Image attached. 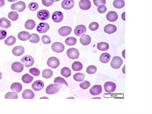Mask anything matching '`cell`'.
<instances>
[{
  "label": "cell",
  "instance_id": "obj_25",
  "mask_svg": "<svg viewBox=\"0 0 152 114\" xmlns=\"http://www.w3.org/2000/svg\"><path fill=\"white\" fill-rule=\"evenodd\" d=\"M117 29L115 25L112 24H108L105 26L104 31L107 33L111 34L116 32Z\"/></svg>",
  "mask_w": 152,
  "mask_h": 114
},
{
  "label": "cell",
  "instance_id": "obj_21",
  "mask_svg": "<svg viewBox=\"0 0 152 114\" xmlns=\"http://www.w3.org/2000/svg\"><path fill=\"white\" fill-rule=\"evenodd\" d=\"M24 48L20 46L14 47L12 50L13 54L16 56H20L22 55L24 53Z\"/></svg>",
  "mask_w": 152,
  "mask_h": 114
},
{
  "label": "cell",
  "instance_id": "obj_1",
  "mask_svg": "<svg viewBox=\"0 0 152 114\" xmlns=\"http://www.w3.org/2000/svg\"><path fill=\"white\" fill-rule=\"evenodd\" d=\"M62 86V85L58 84H50L46 87V92L48 94H53L57 93Z\"/></svg>",
  "mask_w": 152,
  "mask_h": 114
},
{
  "label": "cell",
  "instance_id": "obj_34",
  "mask_svg": "<svg viewBox=\"0 0 152 114\" xmlns=\"http://www.w3.org/2000/svg\"><path fill=\"white\" fill-rule=\"evenodd\" d=\"M16 39L15 37L12 36L8 37L4 41L6 45L8 46H12L16 42Z\"/></svg>",
  "mask_w": 152,
  "mask_h": 114
},
{
  "label": "cell",
  "instance_id": "obj_55",
  "mask_svg": "<svg viewBox=\"0 0 152 114\" xmlns=\"http://www.w3.org/2000/svg\"><path fill=\"white\" fill-rule=\"evenodd\" d=\"M61 0H54L55 2H57L60 1Z\"/></svg>",
  "mask_w": 152,
  "mask_h": 114
},
{
  "label": "cell",
  "instance_id": "obj_41",
  "mask_svg": "<svg viewBox=\"0 0 152 114\" xmlns=\"http://www.w3.org/2000/svg\"><path fill=\"white\" fill-rule=\"evenodd\" d=\"M5 99H17L18 95L14 92H9L7 93L5 96Z\"/></svg>",
  "mask_w": 152,
  "mask_h": 114
},
{
  "label": "cell",
  "instance_id": "obj_56",
  "mask_svg": "<svg viewBox=\"0 0 152 114\" xmlns=\"http://www.w3.org/2000/svg\"><path fill=\"white\" fill-rule=\"evenodd\" d=\"M33 1H35V0H33Z\"/></svg>",
  "mask_w": 152,
  "mask_h": 114
},
{
  "label": "cell",
  "instance_id": "obj_39",
  "mask_svg": "<svg viewBox=\"0 0 152 114\" xmlns=\"http://www.w3.org/2000/svg\"><path fill=\"white\" fill-rule=\"evenodd\" d=\"M54 82L55 84H60L63 86V85H65L69 87L68 84H67L65 79L60 77H56L54 80Z\"/></svg>",
  "mask_w": 152,
  "mask_h": 114
},
{
  "label": "cell",
  "instance_id": "obj_33",
  "mask_svg": "<svg viewBox=\"0 0 152 114\" xmlns=\"http://www.w3.org/2000/svg\"><path fill=\"white\" fill-rule=\"evenodd\" d=\"M77 42V39L73 37H70L67 38L65 41L66 44L69 46L75 45Z\"/></svg>",
  "mask_w": 152,
  "mask_h": 114
},
{
  "label": "cell",
  "instance_id": "obj_10",
  "mask_svg": "<svg viewBox=\"0 0 152 114\" xmlns=\"http://www.w3.org/2000/svg\"><path fill=\"white\" fill-rule=\"evenodd\" d=\"M87 31L86 26L83 25H79L75 27L74 30V33L75 35L81 36L82 35L85 34Z\"/></svg>",
  "mask_w": 152,
  "mask_h": 114
},
{
  "label": "cell",
  "instance_id": "obj_52",
  "mask_svg": "<svg viewBox=\"0 0 152 114\" xmlns=\"http://www.w3.org/2000/svg\"><path fill=\"white\" fill-rule=\"evenodd\" d=\"M5 4V0H0V8L3 7Z\"/></svg>",
  "mask_w": 152,
  "mask_h": 114
},
{
  "label": "cell",
  "instance_id": "obj_24",
  "mask_svg": "<svg viewBox=\"0 0 152 114\" xmlns=\"http://www.w3.org/2000/svg\"><path fill=\"white\" fill-rule=\"evenodd\" d=\"M11 89L13 92L16 94L18 93L22 90V85L18 82L13 83L11 86Z\"/></svg>",
  "mask_w": 152,
  "mask_h": 114
},
{
  "label": "cell",
  "instance_id": "obj_49",
  "mask_svg": "<svg viewBox=\"0 0 152 114\" xmlns=\"http://www.w3.org/2000/svg\"><path fill=\"white\" fill-rule=\"evenodd\" d=\"M42 41L45 44H48L51 42V40L49 37L44 35L42 37Z\"/></svg>",
  "mask_w": 152,
  "mask_h": 114
},
{
  "label": "cell",
  "instance_id": "obj_47",
  "mask_svg": "<svg viewBox=\"0 0 152 114\" xmlns=\"http://www.w3.org/2000/svg\"><path fill=\"white\" fill-rule=\"evenodd\" d=\"M97 10L100 13L103 14L106 12L107 8L105 5H101L98 6Z\"/></svg>",
  "mask_w": 152,
  "mask_h": 114
},
{
  "label": "cell",
  "instance_id": "obj_29",
  "mask_svg": "<svg viewBox=\"0 0 152 114\" xmlns=\"http://www.w3.org/2000/svg\"><path fill=\"white\" fill-rule=\"evenodd\" d=\"M83 67L82 64L79 61H75L72 64V68L73 71H79L82 69Z\"/></svg>",
  "mask_w": 152,
  "mask_h": 114
},
{
  "label": "cell",
  "instance_id": "obj_22",
  "mask_svg": "<svg viewBox=\"0 0 152 114\" xmlns=\"http://www.w3.org/2000/svg\"><path fill=\"white\" fill-rule=\"evenodd\" d=\"M22 95L24 99H33L35 97V95L32 90L27 89L23 92Z\"/></svg>",
  "mask_w": 152,
  "mask_h": 114
},
{
  "label": "cell",
  "instance_id": "obj_19",
  "mask_svg": "<svg viewBox=\"0 0 152 114\" xmlns=\"http://www.w3.org/2000/svg\"><path fill=\"white\" fill-rule=\"evenodd\" d=\"M107 20L111 22L116 21L118 18V14L115 11H112L109 12L106 15Z\"/></svg>",
  "mask_w": 152,
  "mask_h": 114
},
{
  "label": "cell",
  "instance_id": "obj_27",
  "mask_svg": "<svg viewBox=\"0 0 152 114\" xmlns=\"http://www.w3.org/2000/svg\"><path fill=\"white\" fill-rule=\"evenodd\" d=\"M111 58L110 54L108 53H104L100 57V60L101 63L106 64L109 62Z\"/></svg>",
  "mask_w": 152,
  "mask_h": 114
},
{
  "label": "cell",
  "instance_id": "obj_5",
  "mask_svg": "<svg viewBox=\"0 0 152 114\" xmlns=\"http://www.w3.org/2000/svg\"><path fill=\"white\" fill-rule=\"evenodd\" d=\"M67 56L72 59H77L79 57L80 54L79 50L74 48H70L67 50Z\"/></svg>",
  "mask_w": 152,
  "mask_h": 114
},
{
  "label": "cell",
  "instance_id": "obj_4",
  "mask_svg": "<svg viewBox=\"0 0 152 114\" xmlns=\"http://www.w3.org/2000/svg\"><path fill=\"white\" fill-rule=\"evenodd\" d=\"M123 63L121 58L119 56L114 57L111 63V66L115 69H119L121 67Z\"/></svg>",
  "mask_w": 152,
  "mask_h": 114
},
{
  "label": "cell",
  "instance_id": "obj_17",
  "mask_svg": "<svg viewBox=\"0 0 152 114\" xmlns=\"http://www.w3.org/2000/svg\"><path fill=\"white\" fill-rule=\"evenodd\" d=\"M44 86V82L40 80L35 81L32 86V89L36 91H40L43 89Z\"/></svg>",
  "mask_w": 152,
  "mask_h": 114
},
{
  "label": "cell",
  "instance_id": "obj_13",
  "mask_svg": "<svg viewBox=\"0 0 152 114\" xmlns=\"http://www.w3.org/2000/svg\"><path fill=\"white\" fill-rule=\"evenodd\" d=\"M64 18V15L62 12L57 11L54 12L52 16V19L55 22L59 23L62 22Z\"/></svg>",
  "mask_w": 152,
  "mask_h": 114
},
{
  "label": "cell",
  "instance_id": "obj_7",
  "mask_svg": "<svg viewBox=\"0 0 152 114\" xmlns=\"http://www.w3.org/2000/svg\"><path fill=\"white\" fill-rule=\"evenodd\" d=\"M105 91L107 93H112L114 92L116 89V86L115 83L111 81H108L104 85Z\"/></svg>",
  "mask_w": 152,
  "mask_h": 114
},
{
  "label": "cell",
  "instance_id": "obj_2",
  "mask_svg": "<svg viewBox=\"0 0 152 114\" xmlns=\"http://www.w3.org/2000/svg\"><path fill=\"white\" fill-rule=\"evenodd\" d=\"M26 7L25 3L21 1L13 4L11 6L12 10L19 12H21L24 11Z\"/></svg>",
  "mask_w": 152,
  "mask_h": 114
},
{
  "label": "cell",
  "instance_id": "obj_31",
  "mask_svg": "<svg viewBox=\"0 0 152 114\" xmlns=\"http://www.w3.org/2000/svg\"><path fill=\"white\" fill-rule=\"evenodd\" d=\"M34 77L28 74L24 75L22 77V81L25 83L28 84L31 83L33 80Z\"/></svg>",
  "mask_w": 152,
  "mask_h": 114
},
{
  "label": "cell",
  "instance_id": "obj_28",
  "mask_svg": "<svg viewBox=\"0 0 152 114\" xmlns=\"http://www.w3.org/2000/svg\"><path fill=\"white\" fill-rule=\"evenodd\" d=\"M25 28L29 30H31L34 29L36 26L35 22L32 20H28L25 24Z\"/></svg>",
  "mask_w": 152,
  "mask_h": 114
},
{
  "label": "cell",
  "instance_id": "obj_16",
  "mask_svg": "<svg viewBox=\"0 0 152 114\" xmlns=\"http://www.w3.org/2000/svg\"><path fill=\"white\" fill-rule=\"evenodd\" d=\"M102 87L99 85H96L93 86L89 90L90 94L94 96L100 94L102 93Z\"/></svg>",
  "mask_w": 152,
  "mask_h": 114
},
{
  "label": "cell",
  "instance_id": "obj_9",
  "mask_svg": "<svg viewBox=\"0 0 152 114\" xmlns=\"http://www.w3.org/2000/svg\"><path fill=\"white\" fill-rule=\"evenodd\" d=\"M52 50L56 53H60L64 51L65 47L62 43L56 42L53 43L52 46Z\"/></svg>",
  "mask_w": 152,
  "mask_h": 114
},
{
  "label": "cell",
  "instance_id": "obj_45",
  "mask_svg": "<svg viewBox=\"0 0 152 114\" xmlns=\"http://www.w3.org/2000/svg\"><path fill=\"white\" fill-rule=\"evenodd\" d=\"M90 83L88 81L84 80L79 84L81 88L83 90L87 89L90 86Z\"/></svg>",
  "mask_w": 152,
  "mask_h": 114
},
{
  "label": "cell",
  "instance_id": "obj_14",
  "mask_svg": "<svg viewBox=\"0 0 152 114\" xmlns=\"http://www.w3.org/2000/svg\"><path fill=\"white\" fill-rule=\"evenodd\" d=\"M79 5L81 10L86 11L90 8L91 4L89 0H81L79 3Z\"/></svg>",
  "mask_w": 152,
  "mask_h": 114
},
{
  "label": "cell",
  "instance_id": "obj_15",
  "mask_svg": "<svg viewBox=\"0 0 152 114\" xmlns=\"http://www.w3.org/2000/svg\"><path fill=\"white\" fill-rule=\"evenodd\" d=\"M74 4L73 0H63L62 2L61 5L64 9L69 10L73 7Z\"/></svg>",
  "mask_w": 152,
  "mask_h": 114
},
{
  "label": "cell",
  "instance_id": "obj_42",
  "mask_svg": "<svg viewBox=\"0 0 152 114\" xmlns=\"http://www.w3.org/2000/svg\"><path fill=\"white\" fill-rule=\"evenodd\" d=\"M97 68L94 65H90L89 66L87 69L86 72L89 74H93L97 72Z\"/></svg>",
  "mask_w": 152,
  "mask_h": 114
},
{
  "label": "cell",
  "instance_id": "obj_26",
  "mask_svg": "<svg viewBox=\"0 0 152 114\" xmlns=\"http://www.w3.org/2000/svg\"><path fill=\"white\" fill-rule=\"evenodd\" d=\"M11 25V22L5 17L0 19V27L2 29H7Z\"/></svg>",
  "mask_w": 152,
  "mask_h": 114
},
{
  "label": "cell",
  "instance_id": "obj_12",
  "mask_svg": "<svg viewBox=\"0 0 152 114\" xmlns=\"http://www.w3.org/2000/svg\"><path fill=\"white\" fill-rule=\"evenodd\" d=\"M50 26L46 22L39 23L37 26V30L40 33H44L47 32L49 30Z\"/></svg>",
  "mask_w": 152,
  "mask_h": 114
},
{
  "label": "cell",
  "instance_id": "obj_43",
  "mask_svg": "<svg viewBox=\"0 0 152 114\" xmlns=\"http://www.w3.org/2000/svg\"><path fill=\"white\" fill-rule=\"evenodd\" d=\"M28 7L31 11L34 12L38 10L39 7V5L37 3L32 2L29 4Z\"/></svg>",
  "mask_w": 152,
  "mask_h": 114
},
{
  "label": "cell",
  "instance_id": "obj_40",
  "mask_svg": "<svg viewBox=\"0 0 152 114\" xmlns=\"http://www.w3.org/2000/svg\"><path fill=\"white\" fill-rule=\"evenodd\" d=\"M31 35V37L29 39L30 42L32 43H36L39 42L40 38L38 35L36 33H32Z\"/></svg>",
  "mask_w": 152,
  "mask_h": 114
},
{
  "label": "cell",
  "instance_id": "obj_36",
  "mask_svg": "<svg viewBox=\"0 0 152 114\" xmlns=\"http://www.w3.org/2000/svg\"><path fill=\"white\" fill-rule=\"evenodd\" d=\"M61 74L65 77H68L71 75V70L68 67H64L61 69Z\"/></svg>",
  "mask_w": 152,
  "mask_h": 114
},
{
  "label": "cell",
  "instance_id": "obj_38",
  "mask_svg": "<svg viewBox=\"0 0 152 114\" xmlns=\"http://www.w3.org/2000/svg\"><path fill=\"white\" fill-rule=\"evenodd\" d=\"M85 75L81 73H75L73 75L74 80L78 82L82 81L85 78Z\"/></svg>",
  "mask_w": 152,
  "mask_h": 114
},
{
  "label": "cell",
  "instance_id": "obj_48",
  "mask_svg": "<svg viewBox=\"0 0 152 114\" xmlns=\"http://www.w3.org/2000/svg\"><path fill=\"white\" fill-rule=\"evenodd\" d=\"M54 2V0H42V4L46 7L51 6Z\"/></svg>",
  "mask_w": 152,
  "mask_h": 114
},
{
  "label": "cell",
  "instance_id": "obj_37",
  "mask_svg": "<svg viewBox=\"0 0 152 114\" xmlns=\"http://www.w3.org/2000/svg\"><path fill=\"white\" fill-rule=\"evenodd\" d=\"M8 18L12 21H16L19 18V15L15 12L11 11L8 14Z\"/></svg>",
  "mask_w": 152,
  "mask_h": 114
},
{
  "label": "cell",
  "instance_id": "obj_50",
  "mask_svg": "<svg viewBox=\"0 0 152 114\" xmlns=\"http://www.w3.org/2000/svg\"><path fill=\"white\" fill-rule=\"evenodd\" d=\"M93 2L96 7H98L100 5H105L106 3V0H93Z\"/></svg>",
  "mask_w": 152,
  "mask_h": 114
},
{
  "label": "cell",
  "instance_id": "obj_32",
  "mask_svg": "<svg viewBox=\"0 0 152 114\" xmlns=\"http://www.w3.org/2000/svg\"><path fill=\"white\" fill-rule=\"evenodd\" d=\"M53 74V73L51 70L49 69H46L42 71V76L45 79H49L51 78Z\"/></svg>",
  "mask_w": 152,
  "mask_h": 114
},
{
  "label": "cell",
  "instance_id": "obj_51",
  "mask_svg": "<svg viewBox=\"0 0 152 114\" xmlns=\"http://www.w3.org/2000/svg\"><path fill=\"white\" fill-rule=\"evenodd\" d=\"M7 33L6 30L0 29V40H2L5 38Z\"/></svg>",
  "mask_w": 152,
  "mask_h": 114
},
{
  "label": "cell",
  "instance_id": "obj_20",
  "mask_svg": "<svg viewBox=\"0 0 152 114\" xmlns=\"http://www.w3.org/2000/svg\"><path fill=\"white\" fill-rule=\"evenodd\" d=\"M91 41V38L88 35L84 34L81 36L80 39V41L82 45L87 46L89 45Z\"/></svg>",
  "mask_w": 152,
  "mask_h": 114
},
{
  "label": "cell",
  "instance_id": "obj_35",
  "mask_svg": "<svg viewBox=\"0 0 152 114\" xmlns=\"http://www.w3.org/2000/svg\"><path fill=\"white\" fill-rule=\"evenodd\" d=\"M113 4L115 8L121 9L124 7L125 2L124 0H114Z\"/></svg>",
  "mask_w": 152,
  "mask_h": 114
},
{
  "label": "cell",
  "instance_id": "obj_44",
  "mask_svg": "<svg viewBox=\"0 0 152 114\" xmlns=\"http://www.w3.org/2000/svg\"><path fill=\"white\" fill-rule=\"evenodd\" d=\"M29 72L32 75L38 77L40 74V71L38 69L36 68H32L29 70Z\"/></svg>",
  "mask_w": 152,
  "mask_h": 114
},
{
  "label": "cell",
  "instance_id": "obj_18",
  "mask_svg": "<svg viewBox=\"0 0 152 114\" xmlns=\"http://www.w3.org/2000/svg\"><path fill=\"white\" fill-rule=\"evenodd\" d=\"M11 68L14 72L17 73H20L23 71L24 65L19 62H15L12 64Z\"/></svg>",
  "mask_w": 152,
  "mask_h": 114
},
{
  "label": "cell",
  "instance_id": "obj_3",
  "mask_svg": "<svg viewBox=\"0 0 152 114\" xmlns=\"http://www.w3.org/2000/svg\"><path fill=\"white\" fill-rule=\"evenodd\" d=\"M21 61L25 67L29 68L33 65L35 62L34 58L30 55L24 56Z\"/></svg>",
  "mask_w": 152,
  "mask_h": 114
},
{
  "label": "cell",
  "instance_id": "obj_30",
  "mask_svg": "<svg viewBox=\"0 0 152 114\" xmlns=\"http://www.w3.org/2000/svg\"><path fill=\"white\" fill-rule=\"evenodd\" d=\"M98 49L102 51H105L108 50L109 48V44L106 42H102L98 43L97 45Z\"/></svg>",
  "mask_w": 152,
  "mask_h": 114
},
{
  "label": "cell",
  "instance_id": "obj_53",
  "mask_svg": "<svg viewBox=\"0 0 152 114\" xmlns=\"http://www.w3.org/2000/svg\"><path fill=\"white\" fill-rule=\"evenodd\" d=\"M7 1L8 2L12 3L17 1L18 0H7Z\"/></svg>",
  "mask_w": 152,
  "mask_h": 114
},
{
  "label": "cell",
  "instance_id": "obj_46",
  "mask_svg": "<svg viewBox=\"0 0 152 114\" xmlns=\"http://www.w3.org/2000/svg\"><path fill=\"white\" fill-rule=\"evenodd\" d=\"M99 27V24L97 22H93L91 23L89 26V29L92 31L97 30Z\"/></svg>",
  "mask_w": 152,
  "mask_h": 114
},
{
  "label": "cell",
  "instance_id": "obj_8",
  "mask_svg": "<svg viewBox=\"0 0 152 114\" xmlns=\"http://www.w3.org/2000/svg\"><path fill=\"white\" fill-rule=\"evenodd\" d=\"M50 16L49 12L46 10H43L38 11L37 14L38 18L41 21H45L48 20Z\"/></svg>",
  "mask_w": 152,
  "mask_h": 114
},
{
  "label": "cell",
  "instance_id": "obj_6",
  "mask_svg": "<svg viewBox=\"0 0 152 114\" xmlns=\"http://www.w3.org/2000/svg\"><path fill=\"white\" fill-rule=\"evenodd\" d=\"M48 66L52 68H57L60 65V61L58 58L54 57L49 58L47 61Z\"/></svg>",
  "mask_w": 152,
  "mask_h": 114
},
{
  "label": "cell",
  "instance_id": "obj_23",
  "mask_svg": "<svg viewBox=\"0 0 152 114\" xmlns=\"http://www.w3.org/2000/svg\"><path fill=\"white\" fill-rule=\"evenodd\" d=\"M31 37V34L26 31H21L19 33L18 35V38L22 41H26L30 39Z\"/></svg>",
  "mask_w": 152,
  "mask_h": 114
},
{
  "label": "cell",
  "instance_id": "obj_11",
  "mask_svg": "<svg viewBox=\"0 0 152 114\" xmlns=\"http://www.w3.org/2000/svg\"><path fill=\"white\" fill-rule=\"evenodd\" d=\"M72 29L68 26H64L59 29L58 31L59 35L62 37H65L69 35L71 33Z\"/></svg>",
  "mask_w": 152,
  "mask_h": 114
},
{
  "label": "cell",
  "instance_id": "obj_54",
  "mask_svg": "<svg viewBox=\"0 0 152 114\" xmlns=\"http://www.w3.org/2000/svg\"><path fill=\"white\" fill-rule=\"evenodd\" d=\"M2 73L0 72V80L2 78Z\"/></svg>",
  "mask_w": 152,
  "mask_h": 114
}]
</instances>
